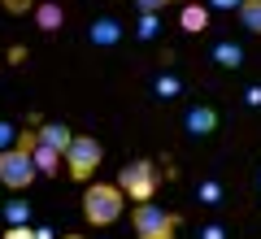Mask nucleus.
<instances>
[{
	"label": "nucleus",
	"instance_id": "nucleus-1",
	"mask_svg": "<svg viewBox=\"0 0 261 239\" xmlns=\"http://www.w3.org/2000/svg\"><path fill=\"white\" fill-rule=\"evenodd\" d=\"M122 204H126V196L118 183H92L83 192V218L92 226H113L122 218Z\"/></svg>",
	"mask_w": 261,
	"mask_h": 239
},
{
	"label": "nucleus",
	"instance_id": "nucleus-2",
	"mask_svg": "<svg viewBox=\"0 0 261 239\" xmlns=\"http://www.w3.org/2000/svg\"><path fill=\"white\" fill-rule=\"evenodd\" d=\"M157 183H161V170L152 166V161H126V166L118 170V187L122 196H130L135 204H148L152 196H157Z\"/></svg>",
	"mask_w": 261,
	"mask_h": 239
},
{
	"label": "nucleus",
	"instance_id": "nucleus-3",
	"mask_svg": "<svg viewBox=\"0 0 261 239\" xmlns=\"http://www.w3.org/2000/svg\"><path fill=\"white\" fill-rule=\"evenodd\" d=\"M100 161H105V148L96 135H74V144L65 148V174L79 178V183H87L100 170Z\"/></svg>",
	"mask_w": 261,
	"mask_h": 239
},
{
	"label": "nucleus",
	"instance_id": "nucleus-4",
	"mask_svg": "<svg viewBox=\"0 0 261 239\" xmlns=\"http://www.w3.org/2000/svg\"><path fill=\"white\" fill-rule=\"evenodd\" d=\"M130 226H135V239H174L178 213H166L157 204H135L130 209Z\"/></svg>",
	"mask_w": 261,
	"mask_h": 239
},
{
	"label": "nucleus",
	"instance_id": "nucleus-5",
	"mask_svg": "<svg viewBox=\"0 0 261 239\" xmlns=\"http://www.w3.org/2000/svg\"><path fill=\"white\" fill-rule=\"evenodd\" d=\"M35 178H39V170H35V161H31V152H22V148H5V152H0V183L5 187L27 192Z\"/></svg>",
	"mask_w": 261,
	"mask_h": 239
},
{
	"label": "nucleus",
	"instance_id": "nucleus-6",
	"mask_svg": "<svg viewBox=\"0 0 261 239\" xmlns=\"http://www.w3.org/2000/svg\"><path fill=\"white\" fill-rule=\"evenodd\" d=\"M183 130L196 139H205L218 130V109H209V104H192V109L183 113Z\"/></svg>",
	"mask_w": 261,
	"mask_h": 239
},
{
	"label": "nucleus",
	"instance_id": "nucleus-7",
	"mask_svg": "<svg viewBox=\"0 0 261 239\" xmlns=\"http://www.w3.org/2000/svg\"><path fill=\"white\" fill-rule=\"evenodd\" d=\"M87 39H92L96 48H113V44H122V22H118V18H96L92 26H87Z\"/></svg>",
	"mask_w": 261,
	"mask_h": 239
},
{
	"label": "nucleus",
	"instance_id": "nucleus-8",
	"mask_svg": "<svg viewBox=\"0 0 261 239\" xmlns=\"http://www.w3.org/2000/svg\"><path fill=\"white\" fill-rule=\"evenodd\" d=\"M39 144H44V148H53V152H61V156H65V148L74 144V130L65 126V122H44V126H39Z\"/></svg>",
	"mask_w": 261,
	"mask_h": 239
},
{
	"label": "nucleus",
	"instance_id": "nucleus-9",
	"mask_svg": "<svg viewBox=\"0 0 261 239\" xmlns=\"http://www.w3.org/2000/svg\"><path fill=\"white\" fill-rule=\"evenodd\" d=\"M35 26L44 31V35H57V31L65 26V9L57 5V0H39L35 5Z\"/></svg>",
	"mask_w": 261,
	"mask_h": 239
},
{
	"label": "nucleus",
	"instance_id": "nucleus-10",
	"mask_svg": "<svg viewBox=\"0 0 261 239\" xmlns=\"http://www.w3.org/2000/svg\"><path fill=\"white\" fill-rule=\"evenodd\" d=\"M178 26H183L187 35H200V31H209V5H196V0H187L183 9H178Z\"/></svg>",
	"mask_w": 261,
	"mask_h": 239
},
{
	"label": "nucleus",
	"instance_id": "nucleus-11",
	"mask_svg": "<svg viewBox=\"0 0 261 239\" xmlns=\"http://www.w3.org/2000/svg\"><path fill=\"white\" fill-rule=\"evenodd\" d=\"M214 65H222V70H240V65H244V48L235 44V39H218V44H214Z\"/></svg>",
	"mask_w": 261,
	"mask_h": 239
},
{
	"label": "nucleus",
	"instance_id": "nucleus-12",
	"mask_svg": "<svg viewBox=\"0 0 261 239\" xmlns=\"http://www.w3.org/2000/svg\"><path fill=\"white\" fill-rule=\"evenodd\" d=\"M31 161H35V170H39V174H48V178H57V174H61V166H65V156L53 152V148H44V144H35Z\"/></svg>",
	"mask_w": 261,
	"mask_h": 239
},
{
	"label": "nucleus",
	"instance_id": "nucleus-13",
	"mask_svg": "<svg viewBox=\"0 0 261 239\" xmlns=\"http://www.w3.org/2000/svg\"><path fill=\"white\" fill-rule=\"evenodd\" d=\"M222 183H218V178H200V187H196V200L200 204H209V209H218V204H222Z\"/></svg>",
	"mask_w": 261,
	"mask_h": 239
},
{
	"label": "nucleus",
	"instance_id": "nucleus-14",
	"mask_svg": "<svg viewBox=\"0 0 261 239\" xmlns=\"http://www.w3.org/2000/svg\"><path fill=\"white\" fill-rule=\"evenodd\" d=\"M0 218L9 222V226H31V204L27 200H9L5 209H0Z\"/></svg>",
	"mask_w": 261,
	"mask_h": 239
},
{
	"label": "nucleus",
	"instance_id": "nucleus-15",
	"mask_svg": "<svg viewBox=\"0 0 261 239\" xmlns=\"http://www.w3.org/2000/svg\"><path fill=\"white\" fill-rule=\"evenodd\" d=\"M240 22H244V31L261 35V0H244L240 5Z\"/></svg>",
	"mask_w": 261,
	"mask_h": 239
},
{
	"label": "nucleus",
	"instance_id": "nucleus-16",
	"mask_svg": "<svg viewBox=\"0 0 261 239\" xmlns=\"http://www.w3.org/2000/svg\"><path fill=\"white\" fill-rule=\"evenodd\" d=\"M157 31H161V13H140V22H135V39H157Z\"/></svg>",
	"mask_w": 261,
	"mask_h": 239
},
{
	"label": "nucleus",
	"instance_id": "nucleus-17",
	"mask_svg": "<svg viewBox=\"0 0 261 239\" xmlns=\"http://www.w3.org/2000/svg\"><path fill=\"white\" fill-rule=\"evenodd\" d=\"M152 92H157L161 100H174V96L183 92V83H178L174 74H157V83H152Z\"/></svg>",
	"mask_w": 261,
	"mask_h": 239
},
{
	"label": "nucleus",
	"instance_id": "nucleus-18",
	"mask_svg": "<svg viewBox=\"0 0 261 239\" xmlns=\"http://www.w3.org/2000/svg\"><path fill=\"white\" fill-rule=\"evenodd\" d=\"M170 5H178V0H135V9H140V13H166Z\"/></svg>",
	"mask_w": 261,
	"mask_h": 239
},
{
	"label": "nucleus",
	"instance_id": "nucleus-19",
	"mask_svg": "<svg viewBox=\"0 0 261 239\" xmlns=\"http://www.w3.org/2000/svg\"><path fill=\"white\" fill-rule=\"evenodd\" d=\"M13 144H18V126H13V122H0V152L13 148Z\"/></svg>",
	"mask_w": 261,
	"mask_h": 239
},
{
	"label": "nucleus",
	"instance_id": "nucleus-20",
	"mask_svg": "<svg viewBox=\"0 0 261 239\" xmlns=\"http://www.w3.org/2000/svg\"><path fill=\"white\" fill-rule=\"evenodd\" d=\"M244 104L261 109V83H248V87H244Z\"/></svg>",
	"mask_w": 261,
	"mask_h": 239
},
{
	"label": "nucleus",
	"instance_id": "nucleus-21",
	"mask_svg": "<svg viewBox=\"0 0 261 239\" xmlns=\"http://www.w3.org/2000/svg\"><path fill=\"white\" fill-rule=\"evenodd\" d=\"M200 239H226V226L222 222H209V226H200Z\"/></svg>",
	"mask_w": 261,
	"mask_h": 239
},
{
	"label": "nucleus",
	"instance_id": "nucleus-22",
	"mask_svg": "<svg viewBox=\"0 0 261 239\" xmlns=\"http://www.w3.org/2000/svg\"><path fill=\"white\" fill-rule=\"evenodd\" d=\"M5 239H35V226H9Z\"/></svg>",
	"mask_w": 261,
	"mask_h": 239
},
{
	"label": "nucleus",
	"instance_id": "nucleus-23",
	"mask_svg": "<svg viewBox=\"0 0 261 239\" xmlns=\"http://www.w3.org/2000/svg\"><path fill=\"white\" fill-rule=\"evenodd\" d=\"M5 9L9 13H27V9H35V0H5Z\"/></svg>",
	"mask_w": 261,
	"mask_h": 239
},
{
	"label": "nucleus",
	"instance_id": "nucleus-24",
	"mask_svg": "<svg viewBox=\"0 0 261 239\" xmlns=\"http://www.w3.org/2000/svg\"><path fill=\"white\" fill-rule=\"evenodd\" d=\"M205 5H209V9H240L244 0H205Z\"/></svg>",
	"mask_w": 261,
	"mask_h": 239
},
{
	"label": "nucleus",
	"instance_id": "nucleus-25",
	"mask_svg": "<svg viewBox=\"0 0 261 239\" xmlns=\"http://www.w3.org/2000/svg\"><path fill=\"white\" fill-rule=\"evenodd\" d=\"M35 239H57V235H53L48 226H35Z\"/></svg>",
	"mask_w": 261,
	"mask_h": 239
},
{
	"label": "nucleus",
	"instance_id": "nucleus-26",
	"mask_svg": "<svg viewBox=\"0 0 261 239\" xmlns=\"http://www.w3.org/2000/svg\"><path fill=\"white\" fill-rule=\"evenodd\" d=\"M61 239H83V235H61Z\"/></svg>",
	"mask_w": 261,
	"mask_h": 239
},
{
	"label": "nucleus",
	"instance_id": "nucleus-27",
	"mask_svg": "<svg viewBox=\"0 0 261 239\" xmlns=\"http://www.w3.org/2000/svg\"><path fill=\"white\" fill-rule=\"evenodd\" d=\"M257 187H261V178H257Z\"/></svg>",
	"mask_w": 261,
	"mask_h": 239
},
{
	"label": "nucleus",
	"instance_id": "nucleus-28",
	"mask_svg": "<svg viewBox=\"0 0 261 239\" xmlns=\"http://www.w3.org/2000/svg\"><path fill=\"white\" fill-rule=\"evenodd\" d=\"M0 209H5V204H0Z\"/></svg>",
	"mask_w": 261,
	"mask_h": 239
}]
</instances>
